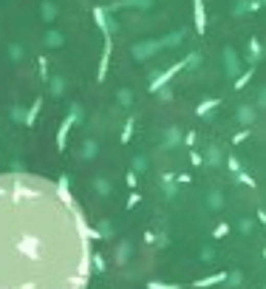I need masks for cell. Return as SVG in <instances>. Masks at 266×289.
Masks as SVG:
<instances>
[{"mask_svg": "<svg viewBox=\"0 0 266 289\" xmlns=\"http://www.w3.org/2000/svg\"><path fill=\"white\" fill-rule=\"evenodd\" d=\"M91 233L60 185L0 176V289H85Z\"/></svg>", "mask_w": 266, "mask_h": 289, "instance_id": "cell-1", "label": "cell"}]
</instances>
